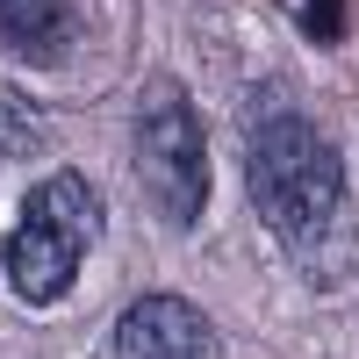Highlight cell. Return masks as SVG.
Here are the masks:
<instances>
[{
	"mask_svg": "<svg viewBox=\"0 0 359 359\" xmlns=\"http://www.w3.org/2000/svg\"><path fill=\"white\" fill-rule=\"evenodd\" d=\"M245 194L273 237L309 245L345 208V151L309 115H266L252 130V151H245Z\"/></svg>",
	"mask_w": 359,
	"mask_h": 359,
	"instance_id": "cell-1",
	"label": "cell"
},
{
	"mask_svg": "<svg viewBox=\"0 0 359 359\" xmlns=\"http://www.w3.org/2000/svg\"><path fill=\"white\" fill-rule=\"evenodd\" d=\"M101 187L86 172H50L36 180V187L22 194V216L8 230V245H0V266H8V287L15 302L29 309H50L57 294H72L86 252L101 245Z\"/></svg>",
	"mask_w": 359,
	"mask_h": 359,
	"instance_id": "cell-2",
	"label": "cell"
},
{
	"mask_svg": "<svg viewBox=\"0 0 359 359\" xmlns=\"http://www.w3.org/2000/svg\"><path fill=\"white\" fill-rule=\"evenodd\" d=\"M137 187L165 223H194L208 201V137L180 86L137 115Z\"/></svg>",
	"mask_w": 359,
	"mask_h": 359,
	"instance_id": "cell-3",
	"label": "cell"
},
{
	"mask_svg": "<svg viewBox=\"0 0 359 359\" xmlns=\"http://www.w3.org/2000/svg\"><path fill=\"white\" fill-rule=\"evenodd\" d=\"M115 359H216V323L187 294H144L115 316Z\"/></svg>",
	"mask_w": 359,
	"mask_h": 359,
	"instance_id": "cell-4",
	"label": "cell"
},
{
	"mask_svg": "<svg viewBox=\"0 0 359 359\" xmlns=\"http://www.w3.org/2000/svg\"><path fill=\"white\" fill-rule=\"evenodd\" d=\"M0 43L22 65H65L79 43V22L65 0H0Z\"/></svg>",
	"mask_w": 359,
	"mask_h": 359,
	"instance_id": "cell-5",
	"label": "cell"
},
{
	"mask_svg": "<svg viewBox=\"0 0 359 359\" xmlns=\"http://www.w3.org/2000/svg\"><path fill=\"white\" fill-rule=\"evenodd\" d=\"M338 29H345V0H309V36L338 43Z\"/></svg>",
	"mask_w": 359,
	"mask_h": 359,
	"instance_id": "cell-6",
	"label": "cell"
}]
</instances>
